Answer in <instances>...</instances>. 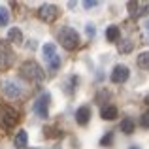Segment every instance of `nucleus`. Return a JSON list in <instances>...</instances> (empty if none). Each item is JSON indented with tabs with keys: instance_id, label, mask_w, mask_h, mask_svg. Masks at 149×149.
<instances>
[{
	"instance_id": "1",
	"label": "nucleus",
	"mask_w": 149,
	"mask_h": 149,
	"mask_svg": "<svg viewBox=\"0 0 149 149\" xmlns=\"http://www.w3.org/2000/svg\"><path fill=\"white\" fill-rule=\"evenodd\" d=\"M58 44L64 49L72 51L79 45V34L74 29H70V26H62V29L58 30Z\"/></svg>"
},
{
	"instance_id": "2",
	"label": "nucleus",
	"mask_w": 149,
	"mask_h": 149,
	"mask_svg": "<svg viewBox=\"0 0 149 149\" xmlns=\"http://www.w3.org/2000/svg\"><path fill=\"white\" fill-rule=\"evenodd\" d=\"M21 76L29 81H34V83H40V81L44 79V72L40 70V66L34 61H29L21 66Z\"/></svg>"
},
{
	"instance_id": "3",
	"label": "nucleus",
	"mask_w": 149,
	"mask_h": 149,
	"mask_svg": "<svg viewBox=\"0 0 149 149\" xmlns=\"http://www.w3.org/2000/svg\"><path fill=\"white\" fill-rule=\"evenodd\" d=\"M42 53H44V61L47 62L49 70H58L61 58H58V55H57V47H55L53 44H45L44 47H42Z\"/></svg>"
},
{
	"instance_id": "4",
	"label": "nucleus",
	"mask_w": 149,
	"mask_h": 149,
	"mask_svg": "<svg viewBox=\"0 0 149 149\" xmlns=\"http://www.w3.org/2000/svg\"><path fill=\"white\" fill-rule=\"evenodd\" d=\"M49 102H51V96L49 93H44V95L38 96V100L34 102V113L42 119L49 117Z\"/></svg>"
},
{
	"instance_id": "5",
	"label": "nucleus",
	"mask_w": 149,
	"mask_h": 149,
	"mask_svg": "<svg viewBox=\"0 0 149 149\" xmlns=\"http://www.w3.org/2000/svg\"><path fill=\"white\" fill-rule=\"evenodd\" d=\"M38 17L45 23H55L58 17V8L53 4H44V6L38 10Z\"/></svg>"
},
{
	"instance_id": "6",
	"label": "nucleus",
	"mask_w": 149,
	"mask_h": 149,
	"mask_svg": "<svg viewBox=\"0 0 149 149\" xmlns=\"http://www.w3.org/2000/svg\"><path fill=\"white\" fill-rule=\"evenodd\" d=\"M13 62V53L6 42H0V68H10Z\"/></svg>"
},
{
	"instance_id": "7",
	"label": "nucleus",
	"mask_w": 149,
	"mask_h": 149,
	"mask_svg": "<svg viewBox=\"0 0 149 149\" xmlns=\"http://www.w3.org/2000/svg\"><path fill=\"white\" fill-rule=\"evenodd\" d=\"M19 121V117H17V111H15L13 108H2V123H4V127L6 128H11L15 123Z\"/></svg>"
},
{
	"instance_id": "8",
	"label": "nucleus",
	"mask_w": 149,
	"mask_h": 149,
	"mask_svg": "<svg viewBox=\"0 0 149 149\" xmlns=\"http://www.w3.org/2000/svg\"><path fill=\"white\" fill-rule=\"evenodd\" d=\"M128 79V68L125 64H117L111 72V81L113 83H125Z\"/></svg>"
},
{
	"instance_id": "9",
	"label": "nucleus",
	"mask_w": 149,
	"mask_h": 149,
	"mask_svg": "<svg viewBox=\"0 0 149 149\" xmlns=\"http://www.w3.org/2000/svg\"><path fill=\"white\" fill-rule=\"evenodd\" d=\"M89 119H91V109H89V106H81L79 109L76 111V121H77V125H87L89 123Z\"/></svg>"
},
{
	"instance_id": "10",
	"label": "nucleus",
	"mask_w": 149,
	"mask_h": 149,
	"mask_svg": "<svg viewBox=\"0 0 149 149\" xmlns=\"http://www.w3.org/2000/svg\"><path fill=\"white\" fill-rule=\"evenodd\" d=\"M115 115H117L115 106H106V108H102V119L111 121V119H115Z\"/></svg>"
},
{
	"instance_id": "11",
	"label": "nucleus",
	"mask_w": 149,
	"mask_h": 149,
	"mask_svg": "<svg viewBox=\"0 0 149 149\" xmlns=\"http://www.w3.org/2000/svg\"><path fill=\"white\" fill-rule=\"evenodd\" d=\"M8 38H10V42H13V44H23V34L19 29H10V32H8Z\"/></svg>"
},
{
	"instance_id": "12",
	"label": "nucleus",
	"mask_w": 149,
	"mask_h": 149,
	"mask_svg": "<svg viewBox=\"0 0 149 149\" xmlns=\"http://www.w3.org/2000/svg\"><path fill=\"white\" fill-rule=\"evenodd\" d=\"M138 66L143 70H149V51H143L138 55Z\"/></svg>"
},
{
	"instance_id": "13",
	"label": "nucleus",
	"mask_w": 149,
	"mask_h": 149,
	"mask_svg": "<svg viewBox=\"0 0 149 149\" xmlns=\"http://www.w3.org/2000/svg\"><path fill=\"white\" fill-rule=\"evenodd\" d=\"M15 146H17V149H25V146H26V132L25 130L17 132V136H15Z\"/></svg>"
},
{
	"instance_id": "14",
	"label": "nucleus",
	"mask_w": 149,
	"mask_h": 149,
	"mask_svg": "<svg viewBox=\"0 0 149 149\" xmlns=\"http://www.w3.org/2000/svg\"><path fill=\"white\" fill-rule=\"evenodd\" d=\"M106 36H108V40H109V42H115V40H119V36H121V32H119V26H109V29L106 30Z\"/></svg>"
},
{
	"instance_id": "15",
	"label": "nucleus",
	"mask_w": 149,
	"mask_h": 149,
	"mask_svg": "<svg viewBox=\"0 0 149 149\" xmlns=\"http://www.w3.org/2000/svg\"><path fill=\"white\" fill-rule=\"evenodd\" d=\"M121 130H123L125 134H132V132H134V121H132V119H123V123H121Z\"/></svg>"
},
{
	"instance_id": "16",
	"label": "nucleus",
	"mask_w": 149,
	"mask_h": 149,
	"mask_svg": "<svg viewBox=\"0 0 149 149\" xmlns=\"http://www.w3.org/2000/svg\"><path fill=\"white\" fill-rule=\"evenodd\" d=\"M10 23V13L4 6H0V26H6Z\"/></svg>"
},
{
	"instance_id": "17",
	"label": "nucleus",
	"mask_w": 149,
	"mask_h": 149,
	"mask_svg": "<svg viewBox=\"0 0 149 149\" xmlns=\"http://www.w3.org/2000/svg\"><path fill=\"white\" fill-rule=\"evenodd\" d=\"M6 96H10V98L11 96H19V89L13 83H8L6 85Z\"/></svg>"
},
{
	"instance_id": "18",
	"label": "nucleus",
	"mask_w": 149,
	"mask_h": 149,
	"mask_svg": "<svg viewBox=\"0 0 149 149\" xmlns=\"http://www.w3.org/2000/svg\"><path fill=\"white\" fill-rule=\"evenodd\" d=\"M111 142H113V134H111V132H108V134H106L104 138L100 140V146H104V147H109V146H111Z\"/></svg>"
},
{
	"instance_id": "19",
	"label": "nucleus",
	"mask_w": 149,
	"mask_h": 149,
	"mask_svg": "<svg viewBox=\"0 0 149 149\" xmlns=\"http://www.w3.org/2000/svg\"><path fill=\"white\" fill-rule=\"evenodd\" d=\"M132 47H134V45H132V42H130V40H125L123 44L119 45V49L123 51V53H128V51H132Z\"/></svg>"
},
{
	"instance_id": "20",
	"label": "nucleus",
	"mask_w": 149,
	"mask_h": 149,
	"mask_svg": "<svg viewBox=\"0 0 149 149\" xmlns=\"http://www.w3.org/2000/svg\"><path fill=\"white\" fill-rule=\"evenodd\" d=\"M128 11H130L132 15L140 13V11H138V2H136V0H134V2H128Z\"/></svg>"
},
{
	"instance_id": "21",
	"label": "nucleus",
	"mask_w": 149,
	"mask_h": 149,
	"mask_svg": "<svg viewBox=\"0 0 149 149\" xmlns=\"http://www.w3.org/2000/svg\"><path fill=\"white\" fill-rule=\"evenodd\" d=\"M142 125H143L146 128H149V111H146V113L142 115Z\"/></svg>"
},
{
	"instance_id": "22",
	"label": "nucleus",
	"mask_w": 149,
	"mask_h": 149,
	"mask_svg": "<svg viewBox=\"0 0 149 149\" xmlns=\"http://www.w3.org/2000/svg\"><path fill=\"white\" fill-rule=\"evenodd\" d=\"M83 6L89 10V8H95V6H98V2H95V0H91V2H89V0H87V2H83Z\"/></svg>"
},
{
	"instance_id": "23",
	"label": "nucleus",
	"mask_w": 149,
	"mask_h": 149,
	"mask_svg": "<svg viewBox=\"0 0 149 149\" xmlns=\"http://www.w3.org/2000/svg\"><path fill=\"white\" fill-rule=\"evenodd\" d=\"M143 30H146V36L149 38V21H146V25H143Z\"/></svg>"
},
{
	"instance_id": "24",
	"label": "nucleus",
	"mask_w": 149,
	"mask_h": 149,
	"mask_svg": "<svg viewBox=\"0 0 149 149\" xmlns=\"http://www.w3.org/2000/svg\"><path fill=\"white\" fill-rule=\"evenodd\" d=\"M87 34H91V36H93V34H95V29H93V26H87Z\"/></svg>"
},
{
	"instance_id": "25",
	"label": "nucleus",
	"mask_w": 149,
	"mask_h": 149,
	"mask_svg": "<svg viewBox=\"0 0 149 149\" xmlns=\"http://www.w3.org/2000/svg\"><path fill=\"white\" fill-rule=\"evenodd\" d=\"M130 149H138V147H130Z\"/></svg>"
},
{
	"instance_id": "26",
	"label": "nucleus",
	"mask_w": 149,
	"mask_h": 149,
	"mask_svg": "<svg viewBox=\"0 0 149 149\" xmlns=\"http://www.w3.org/2000/svg\"><path fill=\"white\" fill-rule=\"evenodd\" d=\"M32 149H38V147H32Z\"/></svg>"
}]
</instances>
